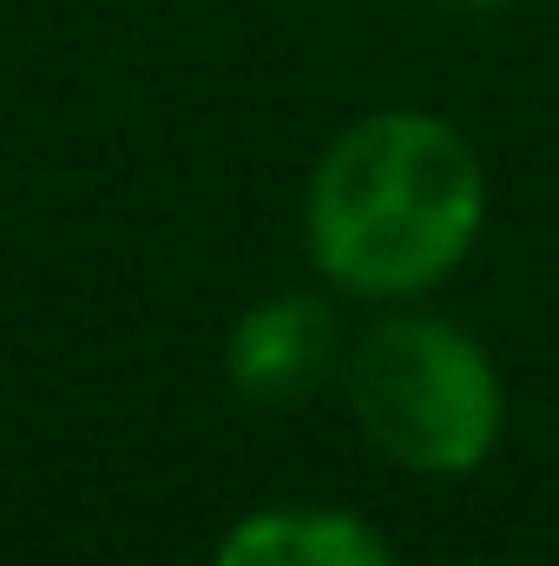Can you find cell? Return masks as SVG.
I'll return each instance as SVG.
<instances>
[{
  "label": "cell",
  "mask_w": 559,
  "mask_h": 566,
  "mask_svg": "<svg viewBox=\"0 0 559 566\" xmlns=\"http://www.w3.org/2000/svg\"><path fill=\"white\" fill-rule=\"evenodd\" d=\"M481 151L434 113H369L309 178V258L356 296H415L481 238Z\"/></svg>",
  "instance_id": "obj_1"
},
{
  "label": "cell",
  "mask_w": 559,
  "mask_h": 566,
  "mask_svg": "<svg viewBox=\"0 0 559 566\" xmlns=\"http://www.w3.org/2000/svg\"><path fill=\"white\" fill-rule=\"evenodd\" d=\"M342 382L362 434L415 474H467L500 441V376L487 349L441 316L376 323L342 356Z\"/></svg>",
  "instance_id": "obj_2"
},
{
  "label": "cell",
  "mask_w": 559,
  "mask_h": 566,
  "mask_svg": "<svg viewBox=\"0 0 559 566\" xmlns=\"http://www.w3.org/2000/svg\"><path fill=\"white\" fill-rule=\"evenodd\" d=\"M342 369V336L329 303L316 296H271L238 316L231 329V382L244 402L289 409Z\"/></svg>",
  "instance_id": "obj_3"
},
{
  "label": "cell",
  "mask_w": 559,
  "mask_h": 566,
  "mask_svg": "<svg viewBox=\"0 0 559 566\" xmlns=\"http://www.w3.org/2000/svg\"><path fill=\"white\" fill-rule=\"evenodd\" d=\"M218 566H395L389 541L329 507H264L238 521L218 547Z\"/></svg>",
  "instance_id": "obj_4"
},
{
  "label": "cell",
  "mask_w": 559,
  "mask_h": 566,
  "mask_svg": "<svg viewBox=\"0 0 559 566\" xmlns=\"http://www.w3.org/2000/svg\"><path fill=\"white\" fill-rule=\"evenodd\" d=\"M461 7H500V0H461Z\"/></svg>",
  "instance_id": "obj_5"
}]
</instances>
